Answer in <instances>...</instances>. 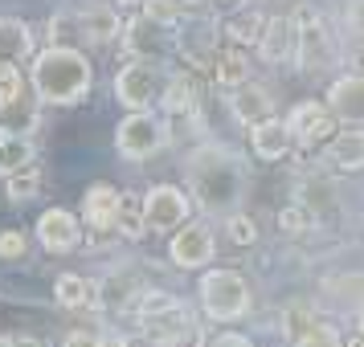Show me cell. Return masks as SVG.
Instances as JSON below:
<instances>
[{"label": "cell", "instance_id": "obj_29", "mask_svg": "<svg viewBox=\"0 0 364 347\" xmlns=\"http://www.w3.org/2000/svg\"><path fill=\"white\" fill-rule=\"evenodd\" d=\"M41 192V167L37 164H25V167H17V172H9L4 176V197L9 200H29V197H37Z\"/></svg>", "mask_w": 364, "mask_h": 347}, {"label": "cell", "instance_id": "obj_1", "mask_svg": "<svg viewBox=\"0 0 364 347\" xmlns=\"http://www.w3.org/2000/svg\"><path fill=\"white\" fill-rule=\"evenodd\" d=\"M184 192L197 200L205 216H230L242 209L246 197V164L242 155L225 143H200L188 160H184Z\"/></svg>", "mask_w": 364, "mask_h": 347}, {"label": "cell", "instance_id": "obj_31", "mask_svg": "<svg viewBox=\"0 0 364 347\" xmlns=\"http://www.w3.org/2000/svg\"><path fill=\"white\" fill-rule=\"evenodd\" d=\"M29 249H33V241L25 229H0V262H25Z\"/></svg>", "mask_w": 364, "mask_h": 347}, {"label": "cell", "instance_id": "obj_38", "mask_svg": "<svg viewBox=\"0 0 364 347\" xmlns=\"http://www.w3.org/2000/svg\"><path fill=\"white\" fill-rule=\"evenodd\" d=\"M13 339V347H46L41 339H33V335H9Z\"/></svg>", "mask_w": 364, "mask_h": 347}, {"label": "cell", "instance_id": "obj_13", "mask_svg": "<svg viewBox=\"0 0 364 347\" xmlns=\"http://www.w3.org/2000/svg\"><path fill=\"white\" fill-rule=\"evenodd\" d=\"M328 111L336 123L344 127H364V74L352 70V74H340L336 82L328 86Z\"/></svg>", "mask_w": 364, "mask_h": 347}, {"label": "cell", "instance_id": "obj_35", "mask_svg": "<svg viewBox=\"0 0 364 347\" xmlns=\"http://www.w3.org/2000/svg\"><path fill=\"white\" fill-rule=\"evenodd\" d=\"M344 25L348 33L364 37V0H348V13H344Z\"/></svg>", "mask_w": 364, "mask_h": 347}, {"label": "cell", "instance_id": "obj_37", "mask_svg": "<svg viewBox=\"0 0 364 347\" xmlns=\"http://www.w3.org/2000/svg\"><path fill=\"white\" fill-rule=\"evenodd\" d=\"M62 347H99V335H95L90 327H78V331H70L66 335V343Z\"/></svg>", "mask_w": 364, "mask_h": 347}, {"label": "cell", "instance_id": "obj_27", "mask_svg": "<svg viewBox=\"0 0 364 347\" xmlns=\"http://www.w3.org/2000/svg\"><path fill=\"white\" fill-rule=\"evenodd\" d=\"M262 13L258 9H242V13H233L230 21H225V37H230V45H237V50H246V45H254L258 41V33H262Z\"/></svg>", "mask_w": 364, "mask_h": 347}, {"label": "cell", "instance_id": "obj_4", "mask_svg": "<svg viewBox=\"0 0 364 347\" xmlns=\"http://www.w3.org/2000/svg\"><path fill=\"white\" fill-rule=\"evenodd\" d=\"M197 294H200V311L209 314L213 323H237V319H246L250 307H254L250 282L242 278L237 270H225V265H213V270L200 274Z\"/></svg>", "mask_w": 364, "mask_h": 347}, {"label": "cell", "instance_id": "obj_14", "mask_svg": "<svg viewBox=\"0 0 364 347\" xmlns=\"http://www.w3.org/2000/svg\"><path fill=\"white\" fill-rule=\"evenodd\" d=\"M139 290H144L139 274L127 270V265H119L102 282H95V307H102V311H127V307H135Z\"/></svg>", "mask_w": 364, "mask_h": 347}, {"label": "cell", "instance_id": "obj_6", "mask_svg": "<svg viewBox=\"0 0 364 347\" xmlns=\"http://www.w3.org/2000/svg\"><path fill=\"white\" fill-rule=\"evenodd\" d=\"M168 148V123L156 111H127L115 127V151L132 164H144Z\"/></svg>", "mask_w": 364, "mask_h": 347}, {"label": "cell", "instance_id": "obj_3", "mask_svg": "<svg viewBox=\"0 0 364 347\" xmlns=\"http://www.w3.org/2000/svg\"><path fill=\"white\" fill-rule=\"evenodd\" d=\"M135 323L148 347H200V323L168 290H139L135 298Z\"/></svg>", "mask_w": 364, "mask_h": 347}, {"label": "cell", "instance_id": "obj_20", "mask_svg": "<svg viewBox=\"0 0 364 347\" xmlns=\"http://www.w3.org/2000/svg\"><path fill=\"white\" fill-rule=\"evenodd\" d=\"M33 57V25L21 17H0V62Z\"/></svg>", "mask_w": 364, "mask_h": 347}, {"label": "cell", "instance_id": "obj_21", "mask_svg": "<svg viewBox=\"0 0 364 347\" xmlns=\"http://www.w3.org/2000/svg\"><path fill=\"white\" fill-rule=\"evenodd\" d=\"M53 302L62 311H86V307H95V282L82 278V274H58V282H53Z\"/></svg>", "mask_w": 364, "mask_h": 347}, {"label": "cell", "instance_id": "obj_18", "mask_svg": "<svg viewBox=\"0 0 364 347\" xmlns=\"http://www.w3.org/2000/svg\"><path fill=\"white\" fill-rule=\"evenodd\" d=\"M119 204H123V192H119L115 184H90L82 197L86 229H111L119 216Z\"/></svg>", "mask_w": 364, "mask_h": 347}, {"label": "cell", "instance_id": "obj_30", "mask_svg": "<svg viewBox=\"0 0 364 347\" xmlns=\"http://www.w3.org/2000/svg\"><path fill=\"white\" fill-rule=\"evenodd\" d=\"M217 86H225V90H233V86H242L250 78V62H246V53L237 50V45H233V50H225L221 53V57H217Z\"/></svg>", "mask_w": 364, "mask_h": 347}, {"label": "cell", "instance_id": "obj_39", "mask_svg": "<svg viewBox=\"0 0 364 347\" xmlns=\"http://www.w3.org/2000/svg\"><path fill=\"white\" fill-rule=\"evenodd\" d=\"M344 347H364V335H360V331H356L352 339H344Z\"/></svg>", "mask_w": 364, "mask_h": 347}, {"label": "cell", "instance_id": "obj_26", "mask_svg": "<svg viewBox=\"0 0 364 347\" xmlns=\"http://www.w3.org/2000/svg\"><path fill=\"white\" fill-rule=\"evenodd\" d=\"M197 13V0H144V17L156 21L160 29H172Z\"/></svg>", "mask_w": 364, "mask_h": 347}, {"label": "cell", "instance_id": "obj_32", "mask_svg": "<svg viewBox=\"0 0 364 347\" xmlns=\"http://www.w3.org/2000/svg\"><path fill=\"white\" fill-rule=\"evenodd\" d=\"M225 221V237H230L233 246H254L258 241V225H254V216H246L242 209L230 216H221Z\"/></svg>", "mask_w": 364, "mask_h": 347}, {"label": "cell", "instance_id": "obj_9", "mask_svg": "<svg viewBox=\"0 0 364 347\" xmlns=\"http://www.w3.org/2000/svg\"><path fill=\"white\" fill-rule=\"evenodd\" d=\"M295 29H299L295 66L299 70H323V66H331V57H336V41H331L328 25L319 21V13H315V9H299V13H295Z\"/></svg>", "mask_w": 364, "mask_h": 347}, {"label": "cell", "instance_id": "obj_28", "mask_svg": "<svg viewBox=\"0 0 364 347\" xmlns=\"http://www.w3.org/2000/svg\"><path fill=\"white\" fill-rule=\"evenodd\" d=\"M291 343L295 347H344V339H340L336 327L319 323V319H307V323L291 327Z\"/></svg>", "mask_w": 364, "mask_h": 347}, {"label": "cell", "instance_id": "obj_24", "mask_svg": "<svg viewBox=\"0 0 364 347\" xmlns=\"http://www.w3.org/2000/svg\"><path fill=\"white\" fill-rule=\"evenodd\" d=\"M25 164H37L33 139L29 135H0V176H9Z\"/></svg>", "mask_w": 364, "mask_h": 347}, {"label": "cell", "instance_id": "obj_25", "mask_svg": "<svg viewBox=\"0 0 364 347\" xmlns=\"http://www.w3.org/2000/svg\"><path fill=\"white\" fill-rule=\"evenodd\" d=\"M160 29L156 21L148 17H139L127 25V50H132V57H156L160 62V53H164V37H151Z\"/></svg>", "mask_w": 364, "mask_h": 347}, {"label": "cell", "instance_id": "obj_12", "mask_svg": "<svg viewBox=\"0 0 364 347\" xmlns=\"http://www.w3.org/2000/svg\"><path fill=\"white\" fill-rule=\"evenodd\" d=\"M37 241H41V249H50V253H70V249L82 246V221L70 213V209H46V213L37 216Z\"/></svg>", "mask_w": 364, "mask_h": 347}, {"label": "cell", "instance_id": "obj_33", "mask_svg": "<svg viewBox=\"0 0 364 347\" xmlns=\"http://www.w3.org/2000/svg\"><path fill=\"white\" fill-rule=\"evenodd\" d=\"M311 225H315V213L307 209V204H299V200H295V204H287V209L279 213V229H282V233H291V237L307 233Z\"/></svg>", "mask_w": 364, "mask_h": 347}, {"label": "cell", "instance_id": "obj_5", "mask_svg": "<svg viewBox=\"0 0 364 347\" xmlns=\"http://www.w3.org/2000/svg\"><path fill=\"white\" fill-rule=\"evenodd\" d=\"M164 82H168V70L156 57H127L115 74V99L127 111H151V106H160Z\"/></svg>", "mask_w": 364, "mask_h": 347}, {"label": "cell", "instance_id": "obj_34", "mask_svg": "<svg viewBox=\"0 0 364 347\" xmlns=\"http://www.w3.org/2000/svg\"><path fill=\"white\" fill-rule=\"evenodd\" d=\"M21 90H25V78H21L17 62H0V102L21 94Z\"/></svg>", "mask_w": 364, "mask_h": 347}, {"label": "cell", "instance_id": "obj_11", "mask_svg": "<svg viewBox=\"0 0 364 347\" xmlns=\"http://www.w3.org/2000/svg\"><path fill=\"white\" fill-rule=\"evenodd\" d=\"M295 41H299V29H295V17H266L262 21V33L254 41V50L262 57L266 66H295Z\"/></svg>", "mask_w": 364, "mask_h": 347}, {"label": "cell", "instance_id": "obj_16", "mask_svg": "<svg viewBox=\"0 0 364 347\" xmlns=\"http://www.w3.org/2000/svg\"><path fill=\"white\" fill-rule=\"evenodd\" d=\"M41 123V99L33 90H21L0 102V135H33Z\"/></svg>", "mask_w": 364, "mask_h": 347}, {"label": "cell", "instance_id": "obj_17", "mask_svg": "<svg viewBox=\"0 0 364 347\" xmlns=\"http://www.w3.org/2000/svg\"><path fill=\"white\" fill-rule=\"evenodd\" d=\"M291 131H287V123H282L279 115L262 119V123H254L250 127V151L262 160V164H274V160H282V155H291Z\"/></svg>", "mask_w": 364, "mask_h": 347}, {"label": "cell", "instance_id": "obj_10", "mask_svg": "<svg viewBox=\"0 0 364 347\" xmlns=\"http://www.w3.org/2000/svg\"><path fill=\"white\" fill-rule=\"evenodd\" d=\"M282 123H287V131H291V143H295V148H303V151L323 148V143L331 139V131L340 127V123L331 119L328 102H315V99L291 106V115L282 119Z\"/></svg>", "mask_w": 364, "mask_h": 347}, {"label": "cell", "instance_id": "obj_15", "mask_svg": "<svg viewBox=\"0 0 364 347\" xmlns=\"http://www.w3.org/2000/svg\"><path fill=\"white\" fill-rule=\"evenodd\" d=\"M230 115L242 123V127H254V123H262V119L274 115V99H270V90L262 82H242L230 90Z\"/></svg>", "mask_w": 364, "mask_h": 347}, {"label": "cell", "instance_id": "obj_7", "mask_svg": "<svg viewBox=\"0 0 364 347\" xmlns=\"http://www.w3.org/2000/svg\"><path fill=\"white\" fill-rule=\"evenodd\" d=\"M139 213H144V225L148 233H172L176 225L188 221L193 213V200L181 184H151L144 200H139Z\"/></svg>", "mask_w": 364, "mask_h": 347}, {"label": "cell", "instance_id": "obj_42", "mask_svg": "<svg viewBox=\"0 0 364 347\" xmlns=\"http://www.w3.org/2000/svg\"><path fill=\"white\" fill-rule=\"evenodd\" d=\"M99 347H123V343H107V339H99Z\"/></svg>", "mask_w": 364, "mask_h": 347}, {"label": "cell", "instance_id": "obj_22", "mask_svg": "<svg viewBox=\"0 0 364 347\" xmlns=\"http://www.w3.org/2000/svg\"><path fill=\"white\" fill-rule=\"evenodd\" d=\"M164 115H197V86L188 74H168L164 94H160Z\"/></svg>", "mask_w": 364, "mask_h": 347}, {"label": "cell", "instance_id": "obj_23", "mask_svg": "<svg viewBox=\"0 0 364 347\" xmlns=\"http://www.w3.org/2000/svg\"><path fill=\"white\" fill-rule=\"evenodd\" d=\"M78 25H82V33L95 41V45H107V41H115L119 37V13L115 9H107V4H95V9H86L82 17H78Z\"/></svg>", "mask_w": 364, "mask_h": 347}, {"label": "cell", "instance_id": "obj_40", "mask_svg": "<svg viewBox=\"0 0 364 347\" xmlns=\"http://www.w3.org/2000/svg\"><path fill=\"white\" fill-rule=\"evenodd\" d=\"M356 327H360V335H364V307L356 311Z\"/></svg>", "mask_w": 364, "mask_h": 347}, {"label": "cell", "instance_id": "obj_19", "mask_svg": "<svg viewBox=\"0 0 364 347\" xmlns=\"http://www.w3.org/2000/svg\"><path fill=\"white\" fill-rule=\"evenodd\" d=\"M323 164L336 172H364V131H331L323 143Z\"/></svg>", "mask_w": 364, "mask_h": 347}, {"label": "cell", "instance_id": "obj_41", "mask_svg": "<svg viewBox=\"0 0 364 347\" xmlns=\"http://www.w3.org/2000/svg\"><path fill=\"white\" fill-rule=\"evenodd\" d=\"M0 347H13V339H9V335H0Z\"/></svg>", "mask_w": 364, "mask_h": 347}, {"label": "cell", "instance_id": "obj_2", "mask_svg": "<svg viewBox=\"0 0 364 347\" xmlns=\"http://www.w3.org/2000/svg\"><path fill=\"white\" fill-rule=\"evenodd\" d=\"M95 86V66L82 50L74 45H46L33 53V74H29V90H33L41 106H78Z\"/></svg>", "mask_w": 364, "mask_h": 347}, {"label": "cell", "instance_id": "obj_36", "mask_svg": "<svg viewBox=\"0 0 364 347\" xmlns=\"http://www.w3.org/2000/svg\"><path fill=\"white\" fill-rule=\"evenodd\" d=\"M209 347H254V339L242 335V331H221V335L209 339Z\"/></svg>", "mask_w": 364, "mask_h": 347}, {"label": "cell", "instance_id": "obj_8", "mask_svg": "<svg viewBox=\"0 0 364 347\" xmlns=\"http://www.w3.org/2000/svg\"><path fill=\"white\" fill-rule=\"evenodd\" d=\"M217 258V233L209 229V221H184L172 229L168 241V262L181 270H205Z\"/></svg>", "mask_w": 364, "mask_h": 347}]
</instances>
